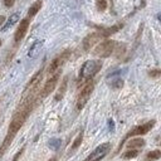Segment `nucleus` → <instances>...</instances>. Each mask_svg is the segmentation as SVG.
<instances>
[{"mask_svg":"<svg viewBox=\"0 0 161 161\" xmlns=\"http://www.w3.org/2000/svg\"><path fill=\"white\" fill-rule=\"evenodd\" d=\"M34 99H35V96L30 94V96L28 97V99L21 104V107H20V108L15 112V114L13 116V119H11V122H10V125H9V128H8V133H6L4 141H3V143H1V146H0V157H3L4 153L8 151V148L10 147V145H11L14 137L16 136L18 131L23 127L24 122L26 121L28 116L30 114L31 109L34 108Z\"/></svg>","mask_w":161,"mask_h":161,"instance_id":"nucleus-1","label":"nucleus"},{"mask_svg":"<svg viewBox=\"0 0 161 161\" xmlns=\"http://www.w3.org/2000/svg\"><path fill=\"white\" fill-rule=\"evenodd\" d=\"M102 68L101 60H87L82 65L79 70V82H88L91 80Z\"/></svg>","mask_w":161,"mask_h":161,"instance_id":"nucleus-2","label":"nucleus"},{"mask_svg":"<svg viewBox=\"0 0 161 161\" xmlns=\"http://www.w3.org/2000/svg\"><path fill=\"white\" fill-rule=\"evenodd\" d=\"M114 47H116V42L114 40L106 39V40L101 42L96 47V49L93 50V54L96 57H99V58H107V57H109L113 53Z\"/></svg>","mask_w":161,"mask_h":161,"instance_id":"nucleus-3","label":"nucleus"},{"mask_svg":"<svg viewBox=\"0 0 161 161\" xmlns=\"http://www.w3.org/2000/svg\"><path fill=\"white\" fill-rule=\"evenodd\" d=\"M69 55H70V50H69V49H67V50L62 52L59 55H57V57L52 60V63L49 64V67H48V74H49V75H53L54 73L59 72L60 68L63 67V64L68 60Z\"/></svg>","mask_w":161,"mask_h":161,"instance_id":"nucleus-4","label":"nucleus"},{"mask_svg":"<svg viewBox=\"0 0 161 161\" xmlns=\"http://www.w3.org/2000/svg\"><path fill=\"white\" fill-rule=\"evenodd\" d=\"M93 88H94V83H93L92 79L88 80V82L84 84V87L82 88V91H80V93H79V96H78L77 104H75V107H77L78 111H80V109L86 106V103L88 102V99H89V97H91V94H92V92H93Z\"/></svg>","mask_w":161,"mask_h":161,"instance_id":"nucleus-5","label":"nucleus"},{"mask_svg":"<svg viewBox=\"0 0 161 161\" xmlns=\"http://www.w3.org/2000/svg\"><path fill=\"white\" fill-rule=\"evenodd\" d=\"M111 143H108V142H104V143H101V145H98L91 153H89V156L84 160V161H101L109 151H111Z\"/></svg>","mask_w":161,"mask_h":161,"instance_id":"nucleus-6","label":"nucleus"},{"mask_svg":"<svg viewBox=\"0 0 161 161\" xmlns=\"http://www.w3.org/2000/svg\"><path fill=\"white\" fill-rule=\"evenodd\" d=\"M153 126H155V119L148 121V122H146V123H143V125L136 126V127H133L130 132H127V135L125 136L123 141H126V140H128L130 137H133V136H141V135H145V133H147L148 131H151V128H152Z\"/></svg>","mask_w":161,"mask_h":161,"instance_id":"nucleus-7","label":"nucleus"},{"mask_svg":"<svg viewBox=\"0 0 161 161\" xmlns=\"http://www.w3.org/2000/svg\"><path fill=\"white\" fill-rule=\"evenodd\" d=\"M42 78H43V68H42V69H39V70H38V72L31 77L30 82L26 84L25 91H26L29 94H35V93H36V91H38V88H39V84H40Z\"/></svg>","mask_w":161,"mask_h":161,"instance_id":"nucleus-8","label":"nucleus"},{"mask_svg":"<svg viewBox=\"0 0 161 161\" xmlns=\"http://www.w3.org/2000/svg\"><path fill=\"white\" fill-rule=\"evenodd\" d=\"M102 38H103V35H102L101 31H94V33L88 34V35L83 39V49H84L86 52L91 50V48H92L96 43H98Z\"/></svg>","mask_w":161,"mask_h":161,"instance_id":"nucleus-9","label":"nucleus"},{"mask_svg":"<svg viewBox=\"0 0 161 161\" xmlns=\"http://www.w3.org/2000/svg\"><path fill=\"white\" fill-rule=\"evenodd\" d=\"M59 75H60V73L57 72V73H54L53 75H50L49 79L45 82V84H44V87H43V92H42V97H43V98H45L48 94H50V92L55 88V86H57V83H58V80H59Z\"/></svg>","mask_w":161,"mask_h":161,"instance_id":"nucleus-10","label":"nucleus"},{"mask_svg":"<svg viewBox=\"0 0 161 161\" xmlns=\"http://www.w3.org/2000/svg\"><path fill=\"white\" fill-rule=\"evenodd\" d=\"M29 24H30L29 18H25V19H23V20L20 21V25L18 26V29H16V31H15V35H14L15 43H19V42L25 36L26 30H28V28H29Z\"/></svg>","mask_w":161,"mask_h":161,"instance_id":"nucleus-11","label":"nucleus"},{"mask_svg":"<svg viewBox=\"0 0 161 161\" xmlns=\"http://www.w3.org/2000/svg\"><path fill=\"white\" fill-rule=\"evenodd\" d=\"M67 87H68V77H64L63 80H62V83H60V87L58 88V91H57V93L54 96V99L57 102H59L60 99H63V97H64V94L67 92Z\"/></svg>","mask_w":161,"mask_h":161,"instance_id":"nucleus-12","label":"nucleus"},{"mask_svg":"<svg viewBox=\"0 0 161 161\" xmlns=\"http://www.w3.org/2000/svg\"><path fill=\"white\" fill-rule=\"evenodd\" d=\"M145 140L141 138V137H136V138H132L127 142V147L128 150H141L143 146H145Z\"/></svg>","mask_w":161,"mask_h":161,"instance_id":"nucleus-13","label":"nucleus"},{"mask_svg":"<svg viewBox=\"0 0 161 161\" xmlns=\"http://www.w3.org/2000/svg\"><path fill=\"white\" fill-rule=\"evenodd\" d=\"M42 45H43V40H36V42L30 47V49H29V52H28V57H30V58L36 57L38 53H39L40 49H42Z\"/></svg>","mask_w":161,"mask_h":161,"instance_id":"nucleus-14","label":"nucleus"},{"mask_svg":"<svg viewBox=\"0 0 161 161\" xmlns=\"http://www.w3.org/2000/svg\"><path fill=\"white\" fill-rule=\"evenodd\" d=\"M122 26H123L122 24H116V25H113V26H111V28H104V29H102V30H99V31L102 33L103 38H107V36H109L111 34H113V33L118 31Z\"/></svg>","mask_w":161,"mask_h":161,"instance_id":"nucleus-15","label":"nucleus"},{"mask_svg":"<svg viewBox=\"0 0 161 161\" xmlns=\"http://www.w3.org/2000/svg\"><path fill=\"white\" fill-rule=\"evenodd\" d=\"M40 8H42V0H36V1L29 8V10H28V16H29V18H33V16L40 10Z\"/></svg>","mask_w":161,"mask_h":161,"instance_id":"nucleus-16","label":"nucleus"},{"mask_svg":"<svg viewBox=\"0 0 161 161\" xmlns=\"http://www.w3.org/2000/svg\"><path fill=\"white\" fill-rule=\"evenodd\" d=\"M19 20V14L18 13H15V14H13V15H10V18L8 19V21H6V24L3 26V31H5V30H8L10 26H13L16 21Z\"/></svg>","mask_w":161,"mask_h":161,"instance_id":"nucleus-17","label":"nucleus"},{"mask_svg":"<svg viewBox=\"0 0 161 161\" xmlns=\"http://www.w3.org/2000/svg\"><path fill=\"white\" fill-rule=\"evenodd\" d=\"M140 153H141V150H127L126 152L122 153V158L123 160H131V158L137 157Z\"/></svg>","mask_w":161,"mask_h":161,"instance_id":"nucleus-18","label":"nucleus"},{"mask_svg":"<svg viewBox=\"0 0 161 161\" xmlns=\"http://www.w3.org/2000/svg\"><path fill=\"white\" fill-rule=\"evenodd\" d=\"M82 141H83V132L80 131V132L78 133V136L75 137V140L73 141V143H72V151H69V152H74V151L80 146Z\"/></svg>","mask_w":161,"mask_h":161,"instance_id":"nucleus-19","label":"nucleus"},{"mask_svg":"<svg viewBox=\"0 0 161 161\" xmlns=\"http://www.w3.org/2000/svg\"><path fill=\"white\" fill-rule=\"evenodd\" d=\"M109 86L113 88V89H119V88H122L123 87V80H122V78H113V79H111V82H109Z\"/></svg>","mask_w":161,"mask_h":161,"instance_id":"nucleus-20","label":"nucleus"},{"mask_svg":"<svg viewBox=\"0 0 161 161\" xmlns=\"http://www.w3.org/2000/svg\"><path fill=\"white\" fill-rule=\"evenodd\" d=\"M146 157H147L148 160H158V158L161 157V151H160V150L150 151V152L146 155Z\"/></svg>","mask_w":161,"mask_h":161,"instance_id":"nucleus-21","label":"nucleus"},{"mask_svg":"<svg viewBox=\"0 0 161 161\" xmlns=\"http://www.w3.org/2000/svg\"><path fill=\"white\" fill-rule=\"evenodd\" d=\"M96 6L98 11H104L107 9V1L106 0H97L96 1Z\"/></svg>","mask_w":161,"mask_h":161,"instance_id":"nucleus-22","label":"nucleus"},{"mask_svg":"<svg viewBox=\"0 0 161 161\" xmlns=\"http://www.w3.org/2000/svg\"><path fill=\"white\" fill-rule=\"evenodd\" d=\"M49 146L53 148V150H57L58 147H60V140L59 138H52L49 141Z\"/></svg>","mask_w":161,"mask_h":161,"instance_id":"nucleus-23","label":"nucleus"},{"mask_svg":"<svg viewBox=\"0 0 161 161\" xmlns=\"http://www.w3.org/2000/svg\"><path fill=\"white\" fill-rule=\"evenodd\" d=\"M160 74H161V70H160V69H151V70L148 72V75H150L151 78H158Z\"/></svg>","mask_w":161,"mask_h":161,"instance_id":"nucleus-24","label":"nucleus"},{"mask_svg":"<svg viewBox=\"0 0 161 161\" xmlns=\"http://www.w3.org/2000/svg\"><path fill=\"white\" fill-rule=\"evenodd\" d=\"M14 3H15V0H4V5L6 8H11L14 5Z\"/></svg>","mask_w":161,"mask_h":161,"instance_id":"nucleus-25","label":"nucleus"},{"mask_svg":"<svg viewBox=\"0 0 161 161\" xmlns=\"http://www.w3.org/2000/svg\"><path fill=\"white\" fill-rule=\"evenodd\" d=\"M23 152H24V148H21L20 151H18V152H16V155L14 156V158H13V161H18V160H19V157L21 156V153H23Z\"/></svg>","mask_w":161,"mask_h":161,"instance_id":"nucleus-26","label":"nucleus"},{"mask_svg":"<svg viewBox=\"0 0 161 161\" xmlns=\"http://www.w3.org/2000/svg\"><path fill=\"white\" fill-rule=\"evenodd\" d=\"M108 126H109V130L113 131L114 130V123H113V119H108Z\"/></svg>","mask_w":161,"mask_h":161,"instance_id":"nucleus-27","label":"nucleus"},{"mask_svg":"<svg viewBox=\"0 0 161 161\" xmlns=\"http://www.w3.org/2000/svg\"><path fill=\"white\" fill-rule=\"evenodd\" d=\"M4 21H5V16H3V15H1V16H0V25H3V24H4Z\"/></svg>","mask_w":161,"mask_h":161,"instance_id":"nucleus-28","label":"nucleus"},{"mask_svg":"<svg viewBox=\"0 0 161 161\" xmlns=\"http://www.w3.org/2000/svg\"><path fill=\"white\" fill-rule=\"evenodd\" d=\"M48 161H58V156H53V157H50Z\"/></svg>","mask_w":161,"mask_h":161,"instance_id":"nucleus-29","label":"nucleus"},{"mask_svg":"<svg viewBox=\"0 0 161 161\" xmlns=\"http://www.w3.org/2000/svg\"><path fill=\"white\" fill-rule=\"evenodd\" d=\"M0 47H1V40H0Z\"/></svg>","mask_w":161,"mask_h":161,"instance_id":"nucleus-30","label":"nucleus"}]
</instances>
